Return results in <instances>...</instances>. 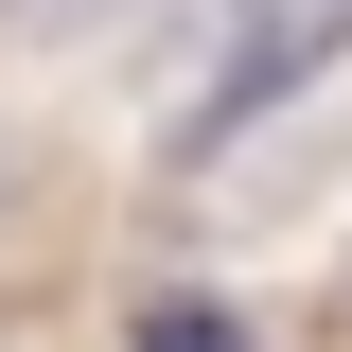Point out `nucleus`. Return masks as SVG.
Returning a JSON list of instances; mask_svg holds the SVG:
<instances>
[{"label": "nucleus", "instance_id": "f03ea898", "mask_svg": "<svg viewBox=\"0 0 352 352\" xmlns=\"http://www.w3.org/2000/svg\"><path fill=\"white\" fill-rule=\"evenodd\" d=\"M141 352H247V335H229L212 300H159V317H141Z\"/></svg>", "mask_w": 352, "mask_h": 352}, {"label": "nucleus", "instance_id": "f257e3e1", "mask_svg": "<svg viewBox=\"0 0 352 352\" xmlns=\"http://www.w3.org/2000/svg\"><path fill=\"white\" fill-rule=\"evenodd\" d=\"M317 53H352V0H194V18H176V71H159V141L212 159V141L247 124V106H282Z\"/></svg>", "mask_w": 352, "mask_h": 352}]
</instances>
